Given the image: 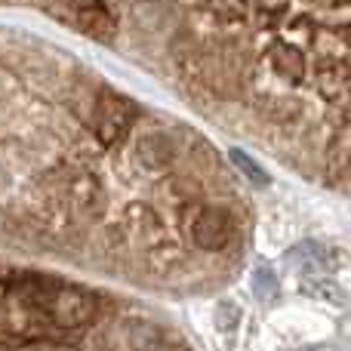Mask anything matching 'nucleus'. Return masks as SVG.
Returning <instances> with one entry per match:
<instances>
[{"mask_svg":"<svg viewBox=\"0 0 351 351\" xmlns=\"http://www.w3.org/2000/svg\"><path fill=\"white\" fill-rule=\"evenodd\" d=\"M37 308L47 311L56 327H80L93 317L96 299L77 287H37Z\"/></svg>","mask_w":351,"mask_h":351,"instance_id":"f257e3e1","label":"nucleus"},{"mask_svg":"<svg viewBox=\"0 0 351 351\" xmlns=\"http://www.w3.org/2000/svg\"><path fill=\"white\" fill-rule=\"evenodd\" d=\"M231 237V219L225 210H204L194 222V241L204 250H219L225 247Z\"/></svg>","mask_w":351,"mask_h":351,"instance_id":"f03ea898","label":"nucleus"},{"mask_svg":"<svg viewBox=\"0 0 351 351\" xmlns=\"http://www.w3.org/2000/svg\"><path fill=\"white\" fill-rule=\"evenodd\" d=\"M253 293L259 302H271V299L278 296V278H274L271 268H259V271L253 274Z\"/></svg>","mask_w":351,"mask_h":351,"instance_id":"7ed1b4c3","label":"nucleus"},{"mask_svg":"<svg viewBox=\"0 0 351 351\" xmlns=\"http://www.w3.org/2000/svg\"><path fill=\"white\" fill-rule=\"evenodd\" d=\"M231 160H234V164L241 167V170L247 173L250 179L256 182V185H268V173H265V170H259V167H256V160L250 158V154H243V152H231Z\"/></svg>","mask_w":351,"mask_h":351,"instance_id":"20e7f679","label":"nucleus"},{"mask_svg":"<svg viewBox=\"0 0 351 351\" xmlns=\"http://www.w3.org/2000/svg\"><path fill=\"white\" fill-rule=\"evenodd\" d=\"M348 164H351V152H348Z\"/></svg>","mask_w":351,"mask_h":351,"instance_id":"39448f33","label":"nucleus"}]
</instances>
